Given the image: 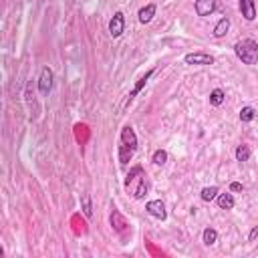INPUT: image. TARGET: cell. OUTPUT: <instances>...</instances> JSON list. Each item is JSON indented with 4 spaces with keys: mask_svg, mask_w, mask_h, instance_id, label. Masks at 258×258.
Wrapping results in <instances>:
<instances>
[{
    "mask_svg": "<svg viewBox=\"0 0 258 258\" xmlns=\"http://www.w3.org/2000/svg\"><path fill=\"white\" fill-rule=\"evenodd\" d=\"M125 188L131 192V196L135 200H143L150 192V181H147V175L143 172L141 166H133L125 177Z\"/></svg>",
    "mask_w": 258,
    "mask_h": 258,
    "instance_id": "cell-1",
    "label": "cell"
},
{
    "mask_svg": "<svg viewBox=\"0 0 258 258\" xmlns=\"http://www.w3.org/2000/svg\"><path fill=\"white\" fill-rule=\"evenodd\" d=\"M135 152H137V135H135L133 127L125 125L121 129V135H119V152H117L119 164L127 166L131 162V158L135 156Z\"/></svg>",
    "mask_w": 258,
    "mask_h": 258,
    "instance_id": "cell-2",
    "label": "cell"
},
{
    "mask_svg": "<svg viewBox=\"0 0 258 258\" xmlns=\"http://www.w3.org/2000/svg\"><path fill=\"white\" fill-rule=\"evenodd\" d=\"M234 53L236 57L244 63V65H258V43L252 39H242L234 45Z\"/></svg>",
    "mask_w": 258,
    "mask_h": 258,
    "instance_id": "cell-3",
    "label": "cell"
},
{
    "mask_svg": "<svg viewBox=\"0 0 258 258\" xmlns=\"http://www.w3.org/2000/svg\"><path fill=\"white\" fill-rule=\"evenodd\" d=\"M125 32V14L121 10H117L111 20H109V34L113 36V39H119V36Z\"/></svg>",
    "mask_w": 258,
    "mask_h": 258,
    "instance_id": "cell-4",
    "label": "cell"
},
{
    "mask_svg": "<svg viewBox=\"0 0 258 258\" xmlns=\"http://www.w3.org/2000/svg\"><path fill=\"white\" fill-rule=\"evenodd\" d=\"M152 75H154V69H150V71H147V73H145V75H143V77H141V79L137 81V85L133 87V91H131V93H127V97H125L123 105L119 107V111H125V107L133 103V99H135V97H137V95L141 93V89L145 87V83H147V81H150V77H152Z\"/></svg>",
    "mask_w": 258,
    "mask_h": 258,
    "instance_id": "cell-5",
    "label": "cell"
},
{
    "mask_svg": "<svg viewBox=\"0 0 258 258\" xmlns=\"http://www.w3.org/2000/svg\"><path fill=\"white\" fill-rule=\"evenodd\" d=\"M53 81H55L53 69H51V67H43L41 77H39V91H41L43 95H49L51 89H53Z\"/></svg>",
    "mask_w": 258,
    "mask_h": 258,
    "instance_id": "cell-6",
    "label": "cell"
},
{
    "mask_svg": "<svg viewBox=\"0 0 258 258\" xmlns=\"http://www.w3.org/2000/svg\"><path fill=\"white\" fill-rule=\"evenodd\" d=\"M145 212L154 216L156 220H166L168 218V212H166V204L162 200H150L145 204Z\"/></svg>",
    "mask_w": 258,
    "mask_h": 258,
    "instance_id": "cell-7",
    "label": "cell"
},
{
    "mask_svg": "<svg viewBox=\"0 0 258 258\" xmlns=\"http://www.w3.org/2000/svg\"><path fill=\"white\" fill-rule=\"evenodd\" d=\"M218 8V0H196L194 4V10L198 16H210L214 14Z\"/></svg>",
    "mask_w": 258,
    "mask_h": 258,
    "instance_id": "cell-8",
    "label": "cell"
},
{
    "mask_svg": "<svg viewBox=\"0 0 258 258\" xmlns=\"http://www.w3.org/2000/svg\"><path fill=\"white\" fill-rule=\"evenodd\" d=\"M186 65H214V57L208 53H188L183 57Z\"/></svg>",
    "mask_w": 258,
    "mask_h": 258,
    "instance_id": "cell-9",
    "label": "cell"
},
{
    "mask_svg": "<svg viewBox=\"0 0 258 258\" xmlns=\"http://www.w3.org/2000/svg\"><path fill=\"white\" fill-rule=\"evenodd\" d=\"M156 12H158V6H156V4H145V6L137 12V18H139L141 24H150V22L154 20Z\"/></svg>",
    "mask_w": 258,
    "mask_h": 258,
    "instance_id": "cell-10",
    "label": "cell"
},
{
    "mask_svg": "<svg viewBox=\"0 0 258 258\" xmlns=\"http://www.w3.org/2000/svg\"><path fill=\"white\" fill-rule=\"evenodd\" d=\"M238 4H240V12L246 20H254L256 18V4H254V0H238Z\"/></svg>",
    "mask_w": 258,
    "mask_h": 258,
    "instance_id": "cell-11",
    "label": "cell"
},
{
    "mask_svg": "<svg viewBox=\"0 0 258 258\" xmlns=\"http://www.w3.org/2000/svg\"><path fill=\"white\" fill-rule=\"evenodd\" d=\"M230 30V18L228 16H224V18H220L218 22H216V26H214V30H212V34H214V39H222V36H226V32Z\"/></svg>",
    "mask_w": 258,
    "mask_h": 258,
    "instance_id": "cell-12",
    "label": "cell"
},
{
    "mask_svg": "<svg viewBox=\"0 0 258 258\" xmlns=\"http://www.w3.org/2000/svg\"><path fill=\"white\" fill-rule=\"evenodd\" d=\"M109 220H111V226H113V230L115 232H125V228H127V222H125V218L119 214V210H115L113 208V212H111V218H109Z\"/></svg>",
    "mask_w": 258,
    "mask_h": 258,
    "instance_id": "cell-13",
    "label": "cell"
},
{
    "mask_svg": "<svg viewBox=\"0 0 258 258\" xmlns=\"http://www.w3.org/2000/svg\"><path fill=\"white\" fill-rule=\"evenodd\" d=\"M218 206H220V210H232L234 206H236V200H234V196L232 194H218Z\"/></svg>",
    "mask_w": 258,
    "mask_h": 258,
    "instance_id": "cell-14",
    "label": "cell"
},
{
    "mask_svg": "<svg viewBox=\"0 0 258 258\" xmlns=\"http://www.w3.org/2000/svg\"><path fill=\"white\" fill-rule=\"evenodd\" d=\"M240 121L242 123H250V121H254V117H256V109L254 107H250V105H244L242 109H240Z\"/></svg>",
    "mask_w": 258,
    "mask_h": 258,
    "instance_id": "cell-15",
    "label": "cell"
},
{
    "mask_svg": "<svg viewBox=\"0 0 258 258\" xmlns=\"http://www.w3.org/2000/svg\"><path fill=\"white\" fill-rule=\"evenodd\" d=\"M202 242H204L206 246H214V244L218 242V232H216L214 228H206V230L202 232Z\"/></svg>",
    "mask_w": 258,
    "mask_h": 258,
    "instance_id": "cell-16",
    "label": "cell"
},
{
    "mask_svg": "<svg viewBox=\"0 0 258 258\" xmlns=\"http://www.w3.org/2000/svg\"><path fill=\"white\" fill-rule=\"evenodd\" d=\"M218 194H220V190H218L216 186H208V188H204V190L200 192V198H202L204 202H212V200L218 198Z\"/></svg>",
    "mask_w": 258,
    "mask_h": 258,
    "instance_id": "cell-17",
    "label": "cell"
},
{
    "mask_svg": "<svg viewBox=\"0 0 258 258\" xmlns=\"http://www.w3.org/2000/svg\"><path fill=\"white\" fill-rule=\"evenodd\" d=\"M224 99H226V95H224L222 89H214L210 93V105H214V107H220V105L224 103Z\"/></svg>",
    "mask_w": 258,
    "mask_h": 258,
    "instance_id": "cell-18",
    "label": "cell"
},
{
    "mask_svg": "<svg viewBox=\"0 0 258 258\" xmlns=\"http://www.w3.org/2000/svg\"><path fill=\"white\" fill-rule=\"evenodd\" d=\"M234 156H236V162H248L250 160V147L248 145H238L236 147V152H234Z\"/></svg>",
    "mask_w": 258,
    "mask_h": 258,
    "instance_id": "cell-19",
    "label": "cell"
},
{
    "mask_svg": "<svg viewBox=\"0 0 258 258\" xmlns=\"http://www.w3.org/2000/svg\"><path fill=\"white\" fill-rule=\"evenodd\" d=\"M81 208H83V214H85L87 218L93 216V206H91V196H89V194H83V196H81Z\"/></svg>",
    "mask_w": 258,
    "mask_h": 258,
    "instance_id": "cell-20",
    "label": "cell"
},
{
    "mask_svg": "<svg viewBox=\"0 0 258 258\" xmlns=\"http://www.w3.org/2000/svg\"><path fill=\"white\" fill-rule=\"evenodd\" d=\"M152 162H154L156 166H164V164L168 162V152H166V150H156L154 156H152Z\"/></svg>",
    "mask_w": 258,
    "mask_h": 258,
    "instance_id": "cell-21",
    "label": "cell"
},
{
    "mask_svg": "<svg viewBox=\"0 0 258 258\" xmlns=\"http://www.w3.org/2000/svg\"><path fill=\"white\" fill-rule=\"evenodd\" d=\"M258 238V226H254L252 230H250V234H248V242H254Z\"/></svg>",
    "mask_w": 258,
    "mask_h": 258,
    "instance_id": "cell-22",
    "label": "cell"
},
{
    "mask_svg": "<svg viewBox=\"0 0 258 258\" xmlns=\"http://www.w3.org/2000/svg\"><path fill=\"white\" fill-rule=\"evenodd\" d=\"M230 192H242V183L232 181V183H230Z\"/></svg>",
    "mask_w": 258,
    "mask_h": 258,
    "instance_id": "cell-23",
    "label": "cell"
}]
</instances>
